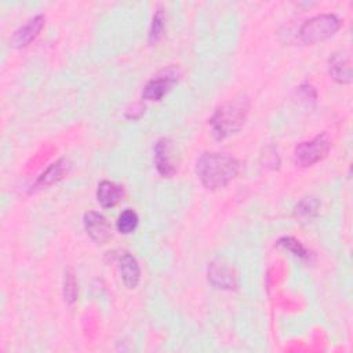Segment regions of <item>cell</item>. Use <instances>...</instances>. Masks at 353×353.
<instances>
[{"instance_id":"30bf717a","label":"cell","mask_w":353,"mask_h":353,"mask_svg":"<svg viewBox=\"0 0 353 353\" xmlns=\"http://www.w3.org/2000/svg\"><path fill=\"white\" fill-rule=\"evenodd\" d=\"M119 269L127 288H135L141 279V269L135 256L127 251L119 255Z\"/></svg>"},{"instance_id":"7c38bea8","label":"cell","mask_w":353,"mask_h":353,"mask_svg":"<svg viewBox=\"0 0 353 353\" xmlns=\"http://www.w3.org/2000/svg\"><path fill=\"white\" fill-rule=\"evenodd\" d=\"M123 197V188L112 181H102L97 189V200L103 208L114 207Z\"/></svg>"},{"instance_id":"3957f363","label":"cell","mask_w":353,"mask_h":353,"mask_svg":"<svg viewBox=\"0 0 353 353\" xmlns=\"http://www.w3.org/2000/svg\"><path fill=\"white\" fill-rule=\"evenodd\" d=\"M341 28V21L334 14H320L305 21L299 29V37L305 44H314L334 36Z\"/></svg>"},{"instance_id":"9c48e42d","label":"cell","mask_w":353,"mask_h":353,"mask_svg":"<svg viewBox=\"0 0 353 353\" xmlns=\"http://www.w3.org/2000/svg\"><path fill=\"white\" fill-rule=\"evenodd\" d=\"M43 25H44V15L43 14H39V15L30 18L23 26H21L18 30H15V33L11 39L12 46L18 47V48L26 47L39 34Z\"/></svg>"},{"instance_id":"8fae6325","label":"cell","mask_w":353,"mask_h":353,"mask_svg":"<svg viewBox=\"0 0 353 353\" xmlns=\"http://www.w3.org/2000/svg\"><path fill=\"white\" fill-rule=\"evenodd\" d=\"M328 72L334 80L338 83H350L352 68L349 58L342 52H334L328 59Z\"/></svg>"},{"instance_id":"5b68a950","label":"cell","mask_w":353,"mask_h":353,"mask_svg":"<svg viewBox=\"0 0 353 353\" xmlns=\"http://www.w3.org/2000/svg\"><path fill=\"white\" fill-rule=\"evenodd\" d=\"M178 81V73L175 69L168 68L167 70H161L153 79H150L142 90V98L149 101L161 99L171 87Z\"/></svg>"},{"instance_id":"ba28073f","label":"cell","mask_w":353,"mask_h":353,"mask_svg":"<svg viewBox=\"0 0 353 353\" xmlns=\"http://www.w3.org/2000/svg\"><path fill=\"white\" fill-rule=\"evenodd\" d=\"M208 280L210 283L222 290H230L236 287V273L230 263L223 259H216L208 266Z\"/></svg>"},{"instance_id":"6da1fadb","label":"cell","mask_w":353,"mask_h":353,"mask_svg":"<svg viewBox=\"0 0 353 353\" xmlns=\"http://www.w3.org/2000/svg\"><path fill=\"white\" fill-rule=\"evenodd\" d=\"M239 161L223 153L204 152L196 161V175L211 190L226 186L239 174Z\"/></svg>"},{"instance_id":"277c9868","label":"cell","mask_w":353,"mask_h":353,"mask_svg":"<svg viewBox=\"0 0 353 353\" xmlns=\"http://www.w3.org/2000/svg\"><path fill=\"white\" fill-rule=\"evenodd\" d=\"M331 143L325 134H319L310 141L301 142L295 146L294 160L301 167H309L323 160L330 152Z\"/></svg>"},{"instance_id":"2e32d148","label":"cell","mask_w":353,"mask_h":353,"mask_svg":"<svg viewBox=\"0 0 353 353\" xmlns=\"http://www.w3.org/2000/svg\"><path fill=\"white\" fill-rule=\"evenodd\" d=\"M63 295H65V301L68 303H73L77 298V283H76V279H74V274L72 273V270L65 272Z\"/></svg>"},{"instance_id":"52a82bcc","label":"cell","mask_w":353,"mask_h":353,"mask_svg":"<svg viewBox=\"0 0 353 353\" xmlns=\"http://www.w3.org/2000/svg\"><path fill=\"white\" fill-rule=\"evenodd\" d=\"M153 161L156 165L157 172L164 176L170 178L175 174L176 167L172 157V142L170 138H160L153 148Z\"/></svg>"},{"instance_id":"e0dca14e","label":"cell","mask_w":353,"mask_h":353,"mask_svg":"<svg viewBox=\"0 0 353 353\" xmlns=\"http://www.w3.org/2000/svg\"><path fill=\"white\" fill-rule=\"evenodd\" d=\"M280 247L291 251L295 256H299V258H306L307 256V251L305 250V247L301 244V241L295 240L294 237H283L279 240L277 243Z\"/></svg>"},{"instance_id":"5bb4252c","label":"cell","mask_w":353,"mask_h":353,"mask_svg":"<svg viewBox=\"0 0 353 353\" xmlns=\"http://www.w3.org/2000/svg\"><path fill=\"white\" fill-rule=\"evenodd\" d=\"M138 225V215L134 210L131 208H127L124 210L119 218H117V222H116V228L120 233L123 234H128V233H132L135 230Z\"/></svg>"},{"instance_id":"ac0fdd59","label":"cell","mask_w":353,"mask_h":353,"mask_svg":"<svg viewBox=\"0 0 353 353\" xmlns=\"http://www.w3.org/2000/svg\"><path fill=\"white\" fill-rule=\"evenodd\" d=\"M320 207V203L313 197L303 199L295 208V212L301 216H312L317 214V210Z\"/></svg>"},{"instance_id":"8992f818","label":"cell","mask_w":353,"mask_h":353,"mask_svg":"<svg viewBox=\"0 0 353 353\" xmlns=\"http://www.w3.org/2000/svg\"><path fill=\"white\" fill-rule=\"evenodd\" d=\"M84 228L90 239L97 244H106L113 234L108 219L97 211H88L84 214Z\"/></svg>"},{"instance_id":"9a60e30c","label":"cell","mask_w":353,"mask_h":353,"mask_svg":"<svg viewBox=\"0 0 353 353\" xmlns=\"http://www.w3.org/2000/svg\"><path fill=\"white\" fill-rule=\"evenodd\" d=\"M164 33V14L161 10H157L152 18L149 29V43L153 44L161 39Z\"/></svg>"},{"instance_id":"4fadbf2b","label":"cell","mask_w":353,"mask_h":353,"mask_svg":"<svg viewBox=\"0 0 353 353\" xmlns=\"http://www.w3.org/2000/svg\"><path fill=\"white\" fill-rule=\"evenodd\" d=\"M69 170V163L65 159H59L58 161L52 163L37 179V185L48 186L58 182Z\"/></svg>"},{"instance_id":"7a4b0ae2","label":"cell","mask_w":353,"mask_h":353,"mask_svg":"<svg viewBox=\"0 0 353 353\" xmlns=\"http://www.w3.org/2000/svg\"><path fill=\"white\" fill-rule=\"evenodd\" d=\"M248 109L250 102L243 95L221 105L210 119L212 135L216 139H223L236 134L244 125Z\"/></svg>"}]
</instances>
